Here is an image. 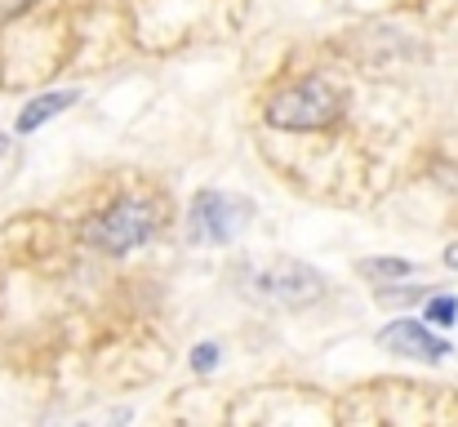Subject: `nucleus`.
I'll list each match as a JSON object with an SVG mask.
<instances>
[{"mask_svg":"<svg viewBox=\"0 0 458 427\" xmlns=\"http://www.w3.org/2000/svg\"><path fill=\"white\" fill-rule=\"evenodd\" d=\"M419 298H428L423 285H401V289L378 285V303H387V307H405V303H419Z\"/></svg>","mask_w":458,"mask_h":427,"instance_id":"nucleus-9","label":"nucleus"},{"mask_svg":"<svg viewBox=\"0 0 458 427\" xmlns=\"http://www.w3.org/2000/svg\"><path fill=\"white\" fill-rule=\"evenodd\" d=\"M423 320H432L437 329H450V325L458 320V298H454V294H428Z\"/></svg>","mask_w":458,"mask_h":427,"instance_id":"nucleus-7","label":"nucleus"},{"mask_svg":"<svg viewBox=\"0 0 458 427\" xmlns=\"http://www.w3.org/2000/svg\"><path fill=\"white\" fill-rule=\"evenodd\" d=\"M338 116H343V90L320 76H307L267 103V125L276 130H325Z\"/></svg>","mask_w":458,"mask_h":427,"instance_id":"nucleus-1","label":"nucleus"},{"mask_svg":"<svg viewBox=\"0 0 458 427\" xmlns=\"http://www.w3.org/2000/svg\"><path fill=\"white\" fill-rule=\"evenodd\" d=\"M72 103H81V90H58V94H40V98H31V103L18 112V134L40 130L45 121H54L58 112H67Z\"/></svg>","mask_w":458,"mask_h":427,"instance_id":"nucleus-6","label":"nucleus"},{"mask_svg":"<svg viewBox=\"0 0 458 427\" xmlns=\"http://www.w3.org/2000/svg\"><path fill=\"white\" fill-rule=\"evenodd\" d=\"M191 365H196L200 374H205V370H214V365H218V347H214V343H200V347L191 352Z\"/></svg>","mask_w":458,"mask_h":427,"instance_id":"nucleus-10","label":"nucleus"},{"mask_svg":"<svg viewBox=\"0 0 458 427\" xmlns=\"http://www.w3.org/2000/svg\"><path fill=\"white\" fill-rule=\"evenodd\" d=\"M156 209L148 201H116L85 223V241L103 254H130L156 236Z\"/></svg>","mask_w":458,"mask_h":427,"instance_id":"nucleus-3","label":"nucleus"},{"mask_svg":"<svg viewBox=\"0 0 458 427\" xmlns=\"http://www.w3.org/2000/svg\"><path fill=\"white\" fill-rule=\"evenodd\" d=\"M254 218V205L241 201V196H227V192H200L187 209V236L196 245H227L245 232V223Z\"/></svg>","mask_w":458,"mask_h":427,"instance_id":"nucleus-4","label":"nucleus"},{"mask_svg":"<svg viewBox=\"0 0 458 427\" xmlns=\"http://www.w3.org/2000/svg\"><path fill=\"white\" fill-rule=\"evenodd\" d=\"M445 263H450V268H458V245L450 250V254H445Z\"/></svg>","mask_w":458,"mask_h":427,"instance_id":"nucleus-12","label":"nucleus"},{"mask_svg":"<svg viewBox=\"0 0 458 427\" xmlns=\"http://www.w3.org/2000/svg\"><path fill=\"white\" fill-rule=\"evenodd\" d=\"M378 347H387V352H396V356H410V361H445V356H454L450 338L432 334V325L410 320V316L383 325V329H378Z\"/></svg>","mask_w":458,"mask_h":427,"instance_id":"nucleus-5","label":"nucleus"},{"mask_svg":"<svg viewBox=\"0 0 458 427\" xmlns=\"http://www.w3.org/2000/svg\"><path fill=\"white\" fill-rule=\"evenodd\" d=\"M36 0H0V18H13V13H22V9H31Z\"/></svg>","mask_w":458,"mask_h":427,"instance_id":"nucleus-11","label":"nucleus"},{"mask_svg":"<svg viewBox=\"0 0 458 427\" xmlns=\"http://www.w3.org/2000/svg\"><path fill=\"white\" fill-rule=\"evenodd\" d=\"M241 289L254 294V298H267V303H281V307H307L316 298H325V277L316 268H307L299 259H276V263H259L241 277Z\"/></svg>","mask_w":458,"mask_h":427,"instance_id":"nucleus-2","label":"nucleus"},{"mask_svg":"<svg viewBox=\"0 0 458 427\" xmlns=\"http://www.w3.org/2000/svg\"><path fill=\"white\" fill-rule=\"evenodd\" d=\"M360 272L374 277V281H401V277L414 272V263H405V259H365Z\"/></svg>","mask_w":458,"mask_h":427,"instance_id":"nucleus-8","label":"nucleus"}]
</instances>
